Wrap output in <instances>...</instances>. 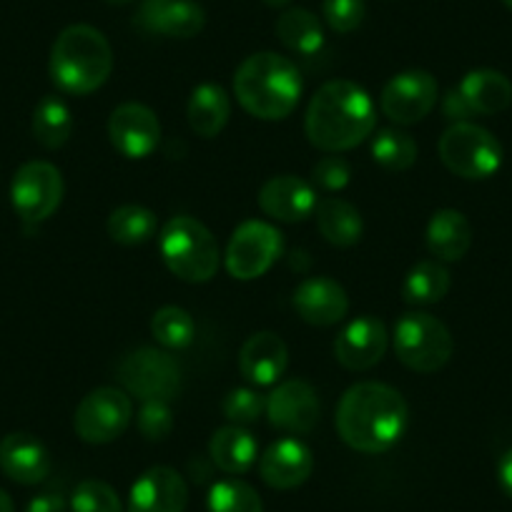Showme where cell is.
<instances>
[{
  "instance_id": "2",
  "label": "cell",
  "mask_w": 512,
  "mask_h": 512,
  "mask_svg": "<svg viewBox=\"0 0 512 512\" xmlns=\"http://www.w3.org/2000/svg\"><path fill=\"white\" fill-rule=\"evenodd\" d=\"M377 108L359 83L337 78L324 83L304 113V134L324 154H342L372 136Z\"/></svg>"
},
{
  "instance_id": "7",
  "label": "cell",
  "mask_w": 512,
  "mask_h": 512,
  "mask_svg": "<svg viewBox=\"0 0 512 512\" xmlns=\"http://www.w3.org/2000/svg\"><path fill=\"white\" fill-rule=\"evenodd\" d=\"M437 151L447 171L467 181H485L495 176L505 156L500 141L487 128L470 121L452 123L442 134Z\"/></svg>"
},
{
  "instance_id": "14",
  "label": "cell",
  "mask_w": 512,
  "mask_h": 512,
  "mask_svg": "<svg viewBox=\"0 0 512 512\" xmlns=\"http://www.w3.org/2000/svg\"><path fill=\"white\" fill-rule=\"evenodd\" d=\"M269 425L289 435H307L319 422V397L304 379H284L267 397Z\"/></svg>"
},
{
  "instance_id": "42",
  "label": "cell",
  "mask_w": 512,
  "mask_h": 512,
  "mask_svg": "<svg viewBox=\"0 0 512 512\" xmlns=\"http://www.w3.org/2000/svg\"><path fill=\"white\" fill-rule=\"evenodd\" d=\"M497 480H500L502 492L512 500V450H507L500 457V465H497Z\"/></svg>"
},
{
  "instance_id": "28",
  "label": "cell",
  "mask_w": 512,
  "mask_h": 512,
  "mask_svg": "<svg viewBox=\"0 0 512 512\" xmlns=\"http://www.w3.org/2000/svg\"><path fill=\"white\" fill-rule=\"evenodd\" d=\"M277 38L299 56H314L324 46V28L307 8H287L277 18Z\"/></svg>"
},
{
  "instance_id": "43",
  "label": "cell",
  "mask_w": 512,
  "mask_h": 512,
  "mask_svg": "<svg viewBox=\"0 0 512 512\" xmlns=\"http://www.w3.org/2000/svg\"><path fill=\"white\" fill-rule=\"evenodd\" d=\"M0 512H16L11 495L6 490H0Z\"/></svg>"
},
{
  "instance_id": "23",
  "label": "cell",
  "mask_w": 512,
  "mask_h": 512,
  "mask_svg": "<svg viewBox=\"0 0 512 512\" xmlns=\"http://www.w3.org/2000/svg\"><path fill=\"white\" fill-rule=\"evenodd\" d=\"M427 249L437 262H460L472 246V226L457 209H440L427 224Z\"/></svg>"
},
{
  "instance_id": "44",
  "label": "cell",
  "mask_w": 512,
  "mask_h": 512,
  "mask_svg": "<svg viewBox=\"0 0 512 512\" xmlns=\"http://www.w3.org/2000/svg\"><path fill=\"white\" fill-rule=\"evenodd\" d=\"M262 3L269 8H287L292 0H262Z\"/></svg>"
},
{
  "instance_id": "27",
  "label": "cell",
  "mask_w": 512,
  "mask_h": 512,
  "mask_svg": "<svg viewBox=\"0 0 512 512\" xmlns=\"http://www.w3.org/2000/svg\"><path fill=\"white\" fill-rule=\"evenodd\" d=\"M314 219H317V229L324 236V241L339 246V249L359 244L364 234V221L357 206H352L344 199H337V196L319 201Z\"/></svg>"
},
{
  "instance_id": "36",
  "label": "cell",
  "mask_w": 512,
  "mask_h": 512,
  "mask_svg": "<svg viewBox=\"0 0 512 512\" xmlns=\"http://www.w3.org/2000/svg\"><path fill=\"white\" fill-rule=\"evenodd\" d=\"M264 410H267V400L249 387H236L224 397V417L231 425H254Z\"/></svg>"
},
{
  "instance_id": "24",
  "label": "cell",
  "mask_w": 512,
  "mask_h": 512,
  "mask_svg": "<svg viewBox=\"0 0 512 512\" xmlns=\"http://www.w3.org/2000/svg\"><path fill=\"white\" fill-rule=\"evenodd\" d=\"M231 116V98L219 83H201L191 91L186 118L196 136L201 139H216L224 131Z\"/></svg>"
},
{
  "instance_id": "9",
  "label": "cell",
  "mask_w": 512,
  "mask_h": 512,
  "mask_svg": "<svg viewBox=\"0 0 512 512\" xmlns=\"http://www.w3.org/2000/svg\"><path fill=\"white\" fill-rule=\"evenodd\" d=\"M118 377L128 395L141 402H171L181 387V367L169 352L154 347H141L128 352L118 364Z\"/></svg>"
},
{
  "instance_id": "3",
  "label": "cell",
  "mask_w": 512,
  "mask_h": 512,
  "mask_svg": "<svg viewBox=\"0 0 512 512\" xmlns=\"http://www.w3.org/2000/svg\"><path fill=\"white\" fill-rule=\"evenodd\" d=\"M302 73L289 58L262 51L244 58L234 73V96L249 116L282 121L302 98Z\"/></svg>"
},
{
  "instance_id": "8",
  "label": "cell",
  "mask_w": 512,
  "mask_h": 512,
  "mask_svg": "<svg viewBox=\"0 0 512 512\" xmlns=\"http://www.w3.org/2000/svg\"><path fill=\"white\" fill-rule=\"evenodd\" d=\"M282 231L269 221L251 219L236 226L226 246V272L239 282H254L264 277L282 256Z\"/></svg>"
},
{
  "instance_id": "45",
  "label": "cell",
  "mask_w": 512,
  "mask_h": 512,
  "mask_svg": "<svg viewBox=\"0 0 512 512\" xmlns=\"http://www.w3.org/2000/svg\"><path fill=\"white\" fill-rule=\"evenodd\" d=\"M108 6H126V3H131V0H106Z\"/></svg>"
},
{
  "instance_id": "32",
  "label": "cell",
  "mask_w": 512,
  "mask_h": 512,
  "mask_svg": "<svg viewBox=\"0 0 512 512\" xmlns=\"http://www.w3.org/2000/svg\"><path fill=\"white\" fill-rule=\"evenodd\" d=\"M417 141L400 128H382L372 136V159L387 171H407L415 166Z\"/></svg>"
},
{
  "instance_id": "34",
  "label": "cell",
  "mask_w": 512,
  "mask_h": 512,
  "mask_svg": "<svg viewBox=\"0 0 512 512\" xmlns=\"http://www.w3.org/2000/svg\"><path fill=\"white\" fill-rule=\"evenodd\" d=\"M206 507L209 512H264L259 492L236 477L214 482L206 497Z\"/></svg>"
},
{
  "instance_id": "12",
  "label": "cell",
  "mask_w": 512,
  "mask_h": 512,
  "mask_svg": "<svg viewBox=\"0 0 512 512\" xmlns=\"http://www.w3.org/2000/svg\"><path fill=\"white\" fill-rule=\"evenodd\" d=\"M440 101V86L430 71L410 68L392 78L382 88L379 108L397 126H412V123L425 121L432 108Z\"/></svg>"
},
{
  "instance_id": "25",
  "label": "cell",
  "mask_w": 512,
  "mask_h": 512,
  "mask_svg": "<svg viewBox=\"0 0 512 512\" xmlns=\"http://www.w3.org/2000/svg\"><path fill=\"white\" fill-rule=\"evenodd\" d=\"M209 457L226 475H246L256 465L259 442L249 430L239 425L221 427L209 440Z\"/></svg>"
},
{
  "instance_id": "4",
  "label": "cell",
  "mask_w": 512,
  "mask_h": 512,
  "mask_svg": "<svg viewBox=\"0 0 512 512\" xmlns=\"http://www.w3.org/2000/svg\"><path fill=\"white\" fill-rule=\"evenodd\" d=\"M53 83L68 96H88L108 81L113 71V51L98 28L76 23L61 31L48 61Z\"/></svg>"
},
{
  "instance_id": "13",
  "label": "cell",
  "mask_w": 512,
  "mask_h": 512,
  "mask_svg": "<svg viewBox=\"0 0 512 512\" xmlns=\"http://www.w3.org/2000/svg\"><path fill=\"white\" fill-rule=\"evenodd\" d=\"M108 139L123 159H149L161 141L159 116L144 103H121L108 118Z\"/></svg>"
},
{
  "instance_id": "33",
  "label": "cell",
  "mask_w": 512,
  "mask_h": 512,
  "mask_svg": "<svg viewBox=\"0 0 512 512\" xmlns=\"http://www.w3.org/2000/svg\"><path fill=\"white\" fill-rule=\"evenodd\" d=\"M151 334L164 349H186L196 337V324L186 309L161 307L151 317Z\"/></svg>"
},
{
  "instance_id": "40",
  "label": "cell",
  "mask_w": 512,
  "mask_h": 512,
  "mask_svg": "<svg viewBox=\"0 0 512 512\" xmlns=\"http://www.w3.org/2000/svg\"><path fill=\"white\" fill-rule=\"evenodd\" d=\"M442 113H445V118H450L452 123H465L475 116V111H472L470 103L465 101V96L460 93V88H452V91H447V96L442 98Z\"/></svg>"
},
{
  "instance_id": "35",
  "label": "cell",
  "mask_w": 512,
  "mask_h": 512,
  "mask_svg": "<svg viewBox=\"0 0 512 512\" xmlns=\"http://www.w3.org/2000/svg\"><path fill=\"white\" fill-rule=\"evenodd\" d=\"M73 512H123L121 497L108 482L83 480L71 495Z\"/></svg>"
},
{
  "instance_id": "41",
  "label": "cell",
  "mask_w": 512,
  "mask_h": 512,
  "mask_svg": "<svg viewBox=\"0 0 512 512\" xmlns=\"http://www.w3.org/2000/svg\"><path fill=\"white\" fill-rule=\"evenodd\" d=\"M26 512H68V505L58 492H43L28 502Z\"/></svg>"
},
{
  "instance_id": "26",
  "label": "cell",
  "mask_w": 512,
  "mask_h": 512,
  "mask_svg": "<svg viewBox=\"0 0 512 512\" xmlns=\"http://www.w3.org/2000/svg\"><path fill=\"white\" fill-rule=\"evenodd\" d=\"M460 93L475 116H495L512 103V83L495 68H477L460 81Z\"/></svg>"
},
{
  "instance_id": "1",
  "label": "cell",
  "mask_w": 512,
  "mask_h": 512,
  "mask_svg": "<svg viewBox=\"0 0 512 512\" xmlns=\"http://www.w3.org/2000/svg\"><path fill=\"white\" fill-rule=\"evenodd\" d=\"M407 417V402L395 387L382 382H357L339 400L334 425L352 450L379 455L402 440Z\"/></svg>"
},
{
  "instance_id": "20",
  "label": "cell",
  "mask_w": 512,
  "mask_h": 512,
  "mask_svg": "<svg viewBox=\"0 0 512 512\" xmlns=\"http://www.w3.org/2000/svg\"><path fill=\"white\" fill-rule=\"evenodd\" d=\"M294 309L312 327H332L349 312V297L339 282L329 277H309L294 289Z\"/></svg>"
},
{
  "instance_id": "22",
  "label": "cell",
  "mask_w": 512,
  "mask_h": 512,
  "mask_svg": "<svg viewBox=\"0 0 512 512\" xmlns=\"http://www.w3.org/2000/svg\"><path fill=\"white\" fill-rule=\"evenodd\" d=\"M0 470L18 485H38L51 472V455L38 437L13 432L0 440Z\"/></svg>"
},
{
  "instance_id": "16",
  "label": "cell",
  "mask_w": 512,
  "mask_h": 512,
  "mask_svg": "<svg viewBox=\"0 0 512 512\" xmlns=\"http://www.w3.org/2000/svg\"><path fill=\"white\" fill-rule=\"evenodd\" d=\"M189 505L186 480L171 467H151L128 492L126 512H184Z\"/></svg>"
},
{
  "instance_id": "38",
  "label": "cell",
  "mask_w": 512,
  "mask_h": 512,
  "mask_svg": "<svg viewBox=\"0 0 512 512\" xmlns=\"http://www.w3.org/2000/svg\"><path fill=\"white\" fill-rule=\"evenodd\" d=\"M322 13L334 33H352L364 21V0H322Z\"/></svg>"
},
{
  "instance_id": "30",
  "label": "cell",
  "mask_w": 512,
  "mask_h": 512,
  "mask_svg": "<svg viewBox=\"0 0 512 512\" xmlns=\"http://www.w3.org/2000/svg\"><path fill=\"white\" fill-rule=\"evenodd\" d=\"M447 292H450V272L437 259L417 262L407 272L405 284H402V297H405V302L417 304V307L442 302L447 297Z\"/></svg>"
},
{
  "instance_id": "6",
  "label": "cell",
  "mask_w": 512,
  "mask_h": 512,
  "mask_svg": "<svg viewBox=\"0 0 512 512\" xmlns=\"http://www.w3.org/2000/svg\"><path fill=\"white\" fill-rule=\"evenodd\" d=\"M395 354L407 369L432 374L450 362L455 352V339L450 329L427 312H407L397 319L392 334Z\"/></svg>"
},
{
  "instance_id": "31",
  "label": "cell",
  "mask_w": 512,
  "mask_h": 512,
  "mask_svg": "<svg viewBox=\"0 0 512 512\" xmlns=\"http://www.w3.org/2000/svg\"><path fill=\"white\" fill-rule=\"evenodd\" d=\"M106 229L116 244L139 246L154 239L156 231H159V221H156L154 211L146 209V206L123 204L111 211Z\"/></svg>"
},
{
  "instance_id": "5",
  "label": "cell",
  "mask_w": 512,
  "mask_h": 512,
  "mask_svg": "<svg viewBox=\"0 0 512 512\" xmlns=\"http://www.w3.org/2000/svg\"><path fill=\"white\" fill-rule=\"evenodd\" d=\"M159 251L174 277L189 284H204L219 272V244L214 234L194 216H174L159 234Z\"/></svg>"
},
{
  "instance_id": "15",
  "label": "cell",
  "mask_w": 512,
  "mask_h": 512,
  "mask_svg": "<svg viewBox=\"0 0 512 512\" xmlns=\"http://www.w3.org/2000/svg\"><path fill=\"white\" fill-rule=\"evenodd\" d=\"M387 347H390V334L382 319L362 314L339 332L334 342V357L349 372H367L382 362Z\"/></svg>"
},
{
  "instance_id": "37",
  "label": "cell",
  "mask_w": 512,
  "mask_h": 512,
  "mask_svg": "<svg viewBox=\"0 0 512 512\" xmlns=\"http://www.w3.org/2000/svg\"><path fill=\"white\" fill-rule=\"evenodd\" d=\"M139 430L146 440H166L174 430V412H171V405L164 400H149L141 402L139 412Z\"/></svg>"
},
{
  "instance_id": "10",
  "label": "cell",
  "mask_w": 512,
  "mask_h": 512,
  "mask_svg": "<svg viewBox=\"0 0 512 512\" xmlns=\"http://www.w3.org/2000/svg\"><path fill=\"white\" fill-rule=\"evenodd\" d=\"M131 417H134V405L126 392L116 387H98L88 392L76 407L73 427L88 445H108L128 430Z\"/></svg>"
},
{
  "instance_id": "18",
  "label": "cell",
  "mask_w": 512,
  "mask_h": 512,
  "mask_svg": "<svg viewBox=\"0 0 512 512\" xmlns=\"http://www.w3.org/2000/svg\"><path fill=\"white\" fill-rule=\"evenodd\" d=\"M317 204L319 201L314 186L292 174L272 176L259 191V209L269 219L284 221V224L307 221L317 211Z\"/></svg>"
},
{
  "instance_id": "11",
  "label": "cell",
  "mask_w": 512,
  "mask_h": 512,
  "mask_svg": "<svg viewBox=\"0 0 512 512\" xmlns=\"http://www.w3.org/2000/svg\"><path fill=\"white\" fill-rule=\"evenodd\" d=\"M63 176L48 161H28L16 171L11 184V201L16 214L26 224H41L51 219L63 201Z\"/></svg>"
},
{
  "instance_id": "29",
  "label": "cell",
  "mask_w": 512,
  "mask_h": 512,
  "mask_svg": "<svg viewBox=\"0 0 512 512\" xmlns=\"http://www.w3.org/2000/svg\"><path fill=\"white\" fill-rule=\"evenodd\" d=\"M73 134V116L68 103L61 96H46L38 101L33 111V136L48 151H56L68 144Z\"/></svg>"
},
{
  "instance_id": "19",
  "label": "cell",
  "mask_w": 512,
  "mask_h": 512,
  "mask_svg": "<svg viewBox=\"0 0 512 512\" xmlns=\"http://www.w3.org/2000/svg\"><path fill=\"white\" fill-rule=\"evenodd\" d=\"M314 455L297 437L272 442L259 457V475L272 490H294L312 477Z\"/></svg>"
},
{
  "instance_id": "21",
  "label": "cell",
  "mask_w": 512,
  "mask_h": 512,
  "mask_svg": "<svg viewBox=\"0 0 512 512\" xmlns=\"http://www.w3.org/2000/svg\"><path fill=\"white\" fill-rule=\"evenodd\" d=\"M289 364V349L274 332H256L239 352V372L256 387H269L284 377Z\"/></svg>"
},
{
  "instance_id": "39",
  "label": "cell",
  "mask_w": 512,
  "mask_h": 512,
  "mask_svg": "<svg viewBox=\"0 0 512 512\" xmlns=\"http://www.w3.org/2000/svg\"><path fill=\"white\" fill-rule=\"evenodd\" d=\"M352 179V169H349L347 159L339 154L322 156L317 164L312 166V181L322 191H342Z\"/></svg>"
},
{
  "instance_id": "17",
  "label": "cell",
  "mask_w": 512,
  "mask_h": 512,
  "mask_svg": "<svg viewBox=\"0 0 512 512\" xmlns=\"http://www.w3.org/2000/svg\"><path fill=\"white\" fill-rule=\"evenodd\" d=\"M136 26L164 38H194L204 31L206 13L194 0H144Z\"/></svg>"
},
{
  "instance_id": "46",
  "label": "cell",
  "mask_w": 512,
  "mask_h": 512,
  "mask_svg": "<svg viewBox=\"0 0 512 512\" xmlns=\"http://www.w3.org/2000/svg\"><path fill=\"white\" fill-rule=\"evenodd\" d=\"M502 3H505V6L510 8V11H512V0H502Z\"/></svg>"
}]
</instances>
